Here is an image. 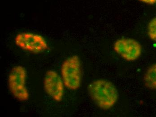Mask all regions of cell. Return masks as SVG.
<instances>
[{
    "label": "cell",
    "mask_w": 156,
    "mask_h": 117,
    "mask_svg": "<svg viewBox=\"0 0 156 117\" xmlns=\"http://www.w3.org/2000/svg\"><path fill=\"white\" fill-rule=\"evenodd\" d=\"M148 34L150 39L156 42V17L152 19L148 23Z\"/></svg>",
    "instance_id": "8"
},
{
    "label": "cell",
    "mask_w": 156,
    "mask_h": 117,
    "mask_svg": "<svg viewBox=\"0 0 156 117\" xmlns=\"http://www.w3.org/2000/svg\"><path fill=\"white\" fill-rule=\"evenodd\" d=\"M139 1L148 4L153 5L156 3V0H139Z\"/></svg>",
    "instance_id": "9"
},
{
    "label": "cell",
    "mask_w": 156,
    "mask_h": 117,
    "mask_svg": "<svg viewBox=\"0 0 156 117\" xmlns=\"http://www.w3.org/2000/svg\"><path fill=\"white\" fill-rule=\"evenodd\" d=\"M114 49L122 58L129 62L137 60L142 53L140 43L135 40L127 38L117 40L114 43Z\"/></svg>",
    "instance_id": "6"
},
{
    "label": "cell",
    "mask_w": 156,
    "mask_h": 117,
    "mask_svg": "<svg viewBox=\"0 0 156 117\" xmlns=\"http://www.w3.org/2000/svg\"><path fill=\"white\" fill-rule=\"evenodd\" d=\"M61 74L66 87L76 91L80 87L82 82L81 64L76 55L71 56L63 62Z\"/></svg>",
    "instance_id": "2"
},
{
    "label": "cell",
    "mask_w": 156,
    "mask_h": 117,
    "mask_svg": "<svg viewBox=\"0 0 156 117\" xmlns=\"http://www.w3.org/2000/svg\"><path fill=\"white\" fill-rule=\"evenodd\" d=\"M15 42L22 50L33 54L43 53L48 48L47 41L42 35L31 32H23L17 34Z\"/></svg>",
    "instance_id": "4"
},
{
    "label": "cell",
    "mask_w": 156,
    "mask_h": 117,
    "mask_svg": "<svg viewBox=\"0 0 156 117\" xmlns=\"http://www.w3.org/2000/svg\"><path fill=\"white\" fill-rule=\"evenodd\" d=\"M27 72L21 65H17L11 69L8 77L9 91L13 97L21 102L28 101L29 93L27 87Z\"/></svg>",
    "instance_id": "3"
},
{
    "label": "cell",
    "mask_w": 156,
    "mask_h": 117,
    "mask_svg": "<svg viewBox=\"0 0 156 117\" xmlns=\"http://www.w3.org/2000/svg\"><path fill=\"white\" fill-rule=\"evenodd\" d=\"M44 88L46 94L55 101L62 100L65 86L61 76L53 70L48 71L44 79Z\"/></svg>",
    "instance_id": "5"
},
{
    "label": "cell",
    "mask_w": 156,
    "mask_h": 117,
    "mask_svg": "<svg viewBox=\"0 0 156 117\" xmlns=\"http://www.w3.org/2000/svg\"><path fill=\"white\" fill-rule=\"evenodd\" d=\"M91 99L99 108L108 110L115 105L119 98V93L112 82L105 79L92 82L87 86Z\"/></svg>",
    "instance_id": "1"
},
{
    "label": "cell",
    "mask_w": 156,
    "mask_h": 117,
    "mask_svg": "<svg viewBox=\"0 0 156 117\" xmlns=\"http://www.w3.org/2000/svg\"><path fill=\"white\" fill-rule=\"evenodd\" d=\"M145 86L151 90H156V63L147 69L144 78Z\"/></svg>",
    "instance_id": "7"
}]
</instances>
